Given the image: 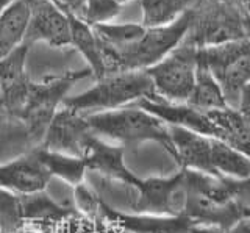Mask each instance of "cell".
Listing matches in <instances>:
<instances>
[{
	"label": "cell",
	"mask_w": 250,
	"mask_h": 233,
	"mask_svg": "<svg viewBox=\"0 0 250 233\" xmlns=\"http://www.w3.org/2000/svg\"><path fill=\"white\" fill-rule=\"evenodd\" d=\"M183 170L186 200L182 216L192 225H208L229 232L234 224L250 216V210L231 197L222 177Z\"/></svg>",
	"instance_id": "obj_1"
},
{
	"label": "cell",
	"mask_w": 250,
	"mask_h": 233,
	"mask_svg": "<svg viewBox=\"0 0 250 233\" xmlns=\"http://www.w3.org/2000/svg\"><path fill=\"white\" fill-rule=\"evenodd\" d=\"M94 135L127 149L144 143H158L174 153L169 126L136 104L111 111L84 114Z\"/></svg>",
	"instance_id": "obj_2"
},
{
	"label": "cell",
	"mask_w": 250,
	"mask_h": 233,
	"mask_svg": "<svg viewBox=\"0 0 250 233\" xmlns=\"http://www.w3.org/2000/svg\"><path fill=\"white\" fill-rule=\"evenodd\" d=\"M150 77L146 71H122L108 74L78 96L66 97L62 106L80 114L111 111L155 97Z\"/></svg>",
	"instance_id": "obj_3"
},
{
	"label": "cell",
	"mask_w": 250,
	"mask_h": 233,
	"mask_svg": "<svg viewBox=\"0 0 250 233\" xmlns=\"http://www.w3.org/2000/svg\"><path fill=\"white\" fill-rule=\"evenodd\" d=\"M89 75L92 74L88 67L80 71H67L61 75L45 77L39 83H30L27 102L19 118L25 124L35 147L41 144L47 127L50 126L55 114L60 111L66 97H69V91L78 80Z\"/></svg>",
	"instance_id": "obj_4"
},
{
	"label": "cell",
	"mask_w": 250,
	"mask_h": 233,
	"mask_svg": "<svg viewBox=\"0 0 250 233\" xmlns=\"http://www.w3.org/2000/svg\"><path fill=\"white\" fill-rule=\"evenodd\" d=\"M199 60L219 83L227 105L236 110L241 91L250 82V42L238 38L199 47Z\"/></svg>",
	"instance_id": "obj_5"
},
{
	"label": "cell",
	"mask_w": 250,
	"mask_h": 233,
	"mask_svg": "<svg viewBox=\"0 0 250 233\" xmlns=\"http://www.w3.org/2000/svg\"><path fill=\"white\" fill-rule=\"evenodd\" d=\"M197 63L199 45L186 36L167 57L146 69L153 83L155 94L169 102H188L195 83Z\"/></svg>",
	"instance_id": "obj_6"
},
{
	"label": "cell",
	"mask_w": 250,
	"mask_h": 233,
	"mask_svg": "<svg viewBox=\"0 0 250 233\" xmlns=\"http://www.w3.org/2000/svg\"><path fill=\"white\" fill-rule=\"evenodd\" d=\"M194 22V13L186 10L180 16L163 27L146 28L141 40L114 61V72L146 71L183 42ZM113 72V74H114Z\"/></svg>",
	"instance_id": "obj_7"
},
{
	"label": "cell",
	"mask_w": 250,
	"mask_h": 233,
	"mask_svg": "<svg viewBox=\"0 0 250 233\" xmlns=\"http://www.w3.org/2000/svg\"><path fill=\"white\" fill-rule=\"evenodd\" d=\"M135 200L133 213L152 216H182L186 200L185 170L180 169L170 177L138 178L131 188Z\"/></svg>",
	"instance_id": "obj_8"
},
{
	"label": "cell",
	"mask_w": 250,
	"mask_h": 233,
	"mask_svg": "<svg viewBox=\"0 0 250 233\" xmlns=\"http://www.w3.org/2000/svg\"><path fill=\"white\" fill-rule=\"evenodd\" d=\"M92 138L94 131L86 121V116L61 106L47 127L39 147L83 158Z\"/></svg>",
	"instance_id": "obj_9"
},
{
	"label": "cell",
	"mask_w": 250,
	"mask_h": 233,
	"mask_svg": "<svg viewBox=\"0 0 250 233\" xmlns=\"http://www.w3.org/2000/svg\"><path fill=\"white\" fill-rule=\"evenodd\" d=\"M30 24L25 44L45 42L50 47L70 45V19L69 13L61 10L52 0H28Z\"/></svg>",
	"instance_id": "obj_10"
},
{
	"label": "cell",
	"mask_w": 250,
	"mask_h": 233,
	"mask_svg": "<svg viewBox=\"0 0 250 233\" xmlns=\"http://www.w3.org/2000/svg\"><path fill=\"white\" fill-rule=\"evenodd\" d=\"M30 45L22 44L6 58L0 60V106L18 116L27 102L30 79L27 75V53Z\"/></svg>",
	"instance_id": "obj_11"
},
{
	"label": "cell",
	"mask_w": 250,
	"mask_h": 233,
	"mask_svg": "<svg viewBox=\"0 0 250 233\" xmlns=\"http://www.w3.org/2000/svg\"><path fill=\"white\" fill-rule=\"evenodd\" d=\"M136 105L143 108V110L152 113L167 126L182 127L203 136L219 139V130L214 126V122L211 121L208 113L200 111L186 102H169V100L155 96L150 99H141L136 102Z\"/></svg>",
	"instance_id": "obj_12"
},
{
	"label": "cell",
	"mask_w": 250,
	"mask_h": 233,
	"mask_svg": "<svg viewBox=\"0 0 250 233\" xmlns=\"http://www.w3.org/2000/svg\"><path fill=\"white\" fill-rule=\"evenodd\" d=\"M50 175L39 161L35 149L0 165V188L16 194H33L47 190Z\"/></svg>",
	"instance_id": "obj_13"
},
{
	"label": "cell",
	"mask_w": 250,
	"mask_h": 233,
	"mask_svg": "<svg viewBox=\"0 0 250 233\" xmlns=\"http://www.w3.org/2000/svg\"><path fill=\"white\" fill-rule=\"evenodd\" d=\"M124 152V147L108 143L105 139L94 135L88 149L83 155V160L86 163V168L91 172H96L105 180L122 183L133 188L139 177L133 174L125 165Z\"/></svg>",
	"instance_id": "obj_14"
},
{
	"label": "cell",
	"mask_w": 250,
	"mask_h": 233,
	"mask_svg": "<svg viewBox=\"0 0 250 233\" xmlns=\"http://www.w3.org/2000/svg\"><path fill=\"white\" fill-rule=\"evenodd\" d=\"M102 221H108L113 227L127 233H191L192 224L185 216H152L128 214L104 204Z\"/></svg>",
	"instance_id": "obj_15"
},
{
	"label": "cell",
	"mask_w": 250,
	"mask_h": 233,
	"mask_svg": "<svg viewBox=\"0 0 250 233\" xmlns=\"http://www.w3.org/2000/svg\"><path fill=\"white\" fill-rule=\"evenodd\" d=\"M169 135L174 149L172 157L182 169L217 177L211 163V138L175 126H169Z\"/></svg>",
	"instance_id": "obj_16"
},
{
	"label": "cell",
	"mask_w": 250,
	"mask_h": 233,
	"mask_svg": "<svg viewBox=\"0 0 250 233\" xmlns=\"http://www.w3.org/2000/svg\"><path fill=\"white\" fill-rule=\"evenodd\" d=\"M28 24V0H13L0 16V60L6 58L22 44H25Z\"/></svg>",
	"instance_id": "obj_17"
},
{
	"label": "cell",
	"mask_w": 250,
	"mask_h": 233,
	"mask_svg": "<svg viewBox=\"0 0 250 233\" xmlns=\"http://www.w3.org/2000/svg\"><path fill=\"white\" fill-rule=\"evenodd\" d=\"M19 196L25 224H58L75 213V210H70V207L55 200L49 192H45V190L33 194H19Z\"/></svg>",
	"instance_id": "obj_18"
},
{
	"label": "cell",
	"mask_w": 250,
	"mask_h": 233,
	"mask_svg": "<svg viewBox=\"0 0 250 233\" xmlns=\"http://www.w3.org/2000/svg\"><path fill=\"white\" fill-rule=\"evenodd\" d=\"M70 19V45L82 53L86 63L89 66L91 74L96 80L106 75L104 50H102L100 41L96 32L80 18L69 14Z\"/></svg>",
	"instance_id": "obj_19"
},
{
	"label": "cell",
	"mask_w": 250,
	"mask_h": 233,
	"mask_svg": "<svg viewBox=\"0 0 250 233\" xmlns=\"http://www.w3.org/2000/svg\"><path fill=\"white\" fill-rule=\"evenodd\" d=\"M35 149L25 124L0 106V165Z\"/></svg>",
	"instance_id": "obj_20"
},
{
	"label": "cell",
	"mask_w": 250,
	"mask_h": 233,
	"mask_svg": "<svg viewBox=\"0 0 250 233\" xmlns=\"http://www.w3.org/2000/svg\"><path fill=\"white\" fill-rule=\"evenodd\" d=\"M35 153L38 155V158L42 163L45 170L49 172L50 178H58V180L67 183L69 186H75L84 182L88 168H86L83 158L60 152H52L39 146L35 147Z\"/></svg>",
	"instance_id": "obj_21"
},
{
	"label": "cell",
	"mask_w": 250,
	"mask_h": 233,
	"mask_svg": "<svg viewBox=\"0 0 250 233\" xmlns=\"http://www.w3.org/2000/svg\"><path fill=\"white\" fill-rule=\"evenodd\" d=\"M208 116L219 130V139L250 158V127L234 108L208 111Z\"/></svg>",
	"instance_id": "obj_22"
},
{
	"label": "cell",
	"mask_w": 250,
	"mask_h": 233,
	"mask_svg": "<svg viewBox=\"0 0 250 233\" xmlns=\"http://www.w3.org/2000/svg\"><path fill=\"white\" fill-rule=\"evenodd\" d=\"M186 104H189L191 106L205 113L214 110H224V108L229 106L225 102L224 92L221 86H219V83L200 60L197 63V74H195L194 88Z\"/></svg>",
	"instance_id": "obj_23"
},
{
	"label": "cell",
	"mask_w": 250,
	"mask_h": 233,
	"mask_svg": "<svg viewBox=\"0 0 250 233\" xmlns=\"http://www.w3.org/2000/svg\"><path fill=\"white\" fill-rule=\"evenodd\" d=\"M211 163L219 178H246L250 175V158L222 139L211 138Z\"/></svg>",
	"instance_id": "obj_24"
},
{
	"label": "cell",
	"mask_w": 250,
	"mask_h": 233,
	"mask_svg": "<svg viewBox=\"0 0 250 233\" xmlns=\"http://www.w3.org/2000/svg\"><path fill=\"white\" fill-rule=\"evenodd\" d=\"M146 28L163 27L174 22L186 11V0H139Z\"/></svg>",
	"instance_id": "obj_25"
},
{
	"label": "cell",
	"mask_w": 250,
	"mask_h": 233,
	"mask_svg": "<svg viewBox=\"0 0 250 233\" xmlns=\"http://www.w3.org/2000/svg\"><path fill=\"white\" fill-rule=\"evenodd\" d=\"M72 204L77 213L84 216L86 219H102L105 200L97 192V190L91 186L88 182H82L72 186Z\"/></svg>",
	"instance_id": "obj_26"
},
{
	"label": "cell",
	"mask_w": 250,
	"mask_h": 233,
	"mask_svg": "<svg viewBox=\"0 0 250 233\" xmlns=\"http://www.w3.org/2000/svg\"><path fill=\"white\" fill-rule=\"evenodd\" d=\"M25 229L21 196L0 188V233H14Z\"/></svg>",
	"instance_id": "obj_27"
},
{
	"label": "cell",
	"mask_w": 250,
	"mask_h": 233,
	"mask_svg": "<svg viewBox=\"0 0 250 233\" xmlns=\"http://www.w3.org/2000/svg\"><path fill=\"white\" fill-rule=\"evenodd\" d=\"M122 5L116 0H86L80 19L89 27L109 24L121 14Z\"/></svg>",
	"instance_id": "obj_28"
},
{
	"label": "cell",
	"mask_w": 250,
	"mask_h": 233,
	"mask_svg": "<svg viewBox=\"0 0 250 233\" xmlns=\"http://www.w3.org/2000/svg\"><path fill=\"white\" fill-rule=\"evenodd\" d=\"M225 185L229 188L231 197L239 202L242 207L250 210V175L246 178H225Z\"/></svg>",
	"instance_id": "obj_29"
},
{
	"label": "cell",
	"mask_w": 250,
	"mask_h": 233,
	"mask_svg": "<svg viewBox=\"0 0 250 233\" xmlns=\"http://www.w3.org/2000/svg\"><path fill=\"white\" fill-rule=\"evenodd\" d=\"M236 111L239 113L241 118L244 119L247 122V126L250 127V82L241 91L238 105H236Z\"/></svg>",
	"instance_id": "obj_30"
},
{
	"label": "cell",
	"mask_w": 250,
	"mask_h": 233,
	"mask_svg": "<svg viewBox=\"0 0 250 233\" xmlns=\"http://www.w3.org/2000/svg\"><path fill=\"white\" fill-rule=\"evenodd\" d=\"M55 5H58L61 10H64L69 14H74V16L80 18L82 11L84 8L86 0H52Z\"/></svg>",
	"instance_id": "obj_31"
},
{
	"label": "cell",
	"mask_w": 250,
	"mask_h": 233,
	"mask_svg": "<svg viewBox=\"0 0 250 233\" xmlns=\"http://www.w3.org/2000/svg\"><path fill=\"white\" fill-rule=\"evenodd\" d=\"M225 233H250V216L241 219L238 224H234L233 227Z\"/></svg>",
	"instance_id": "obj_32"
},
{
	"label": "cell",
	"mask_w": 250,
	"mask_h": 233,
	"mask_svg": "<svg viewBox=\"0 0 250 233\" xmlns=\"http://www.w3.org/2000/svg\"><path fill=\"white\" fill-rule=\"evenodd\" d=\"M191 233H225L217 227H208V225H192Z\"/></svg>",
	"instance_id": "obj_33"
},
{
	"label": "cell",
	"mask_w": 250,
	"mask_h": 233,
	"mask_svg": "<svg viewBox=\"0 0 250 233\" xmlns=\"http://www.w3.org/2000/svg\"><path fill=\"white\" fill-rule=\"evenodd\" d=\"M241 27H242V33H244V38L250 42V13L247 14L244 19H242Z\"/></svg>",
	"instance_id": "obj_34"
},
{
	"label": "cell",
	"mask_w": 250,
	"mask_h": 233,
	"mask_svg": "<svg viewBox=\"0 0 250 233\" xmlns=\"http://www.w3.org/2000/svg\"><path fill=\"white\" fill-rule=\"evenodd\" d=\"M13 0H0V16H2V13L6 10V6L10 5Z\"/></svg>",
	"instance_id": "obj_35"
},
{
	"label": "cell",
	"mask_w": 250,
	"mask_h": 233,
	"mask_svg": "<svg viewBox=\"0 0 250 233\" xmlns=\"http://www.w3.org/2000/svg\"><path fill=\"white\" fill-rule=\"evenodd\" d=\"M239 2H241L242 5H244L246 8H247V10L250 11V0H239Z\"/></svg>",
	"instance_id": "obj_36"
},
{
	"label": "cell",
	"mask_w": 250,
	"mask_h": 233,
	"mask_svg": "<svg viewBox=\"0 0 250 233\" xmlns=\"http://www.w3.org/2000/svg\"><path fill=\"white\" fill-rule=\"evenodd\" d=\"M119 5H124V3H128V2H133V0H116Z\"/></svg>",
	"instance_id": "obj_37"
},
{
	"label": "cell",
	"mask_w": 250,
	"mask_h": 233,
	"mask_svg": "<svg viewBox=\"0 0 250 233\" xmlns=\"http://www.w3.org/2000/svg\"><path fill=\"white\" fill-rule=\"evenodd\" d=\"M14 233H31V232H27L25 229H23V230H19V232H14Z\"/></svg>",
	"instance_id": "obj_38"
}]
</instances>
